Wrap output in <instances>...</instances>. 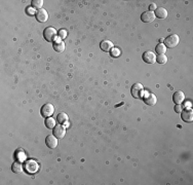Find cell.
Here are the masks:
<instances>
[{"instance_id": "obj_8", "label": "cell", "mask_w": 193, "mask_h": 185, "mask_svg": "<svg viewBox=\"0 0 193 185\" xmlns=\"http://www.w3.org/2000/svg\"><path fill=\"white\" fill-rule=\"evenodd\" d=\"M182 119L186 123H191L193 120V110L188 108V109H185V110H182Z\"/></svg>"}, {"instance_id": "obj_23", "label": "cell", "mask_w": 193, "mask_h": 185, "mask_svg": "<svg viewBox=\"0 0 193 185\" xmlns=\"http://www.w3.org/2000/svg\"><path fill=\"white\" fill-rule=\"evenodd\" d=\"M120 53L121 51L119 50V49H112V50H111V56H112V57H118V56L120 55Z\"/></svg>"}, {"instance_id": "obj_13", "label": "cell", "mask_w": 193, "mask_h": 185, "mask_svg": "<svg viewBox=\"0 0 193 185\" xmlns=\"http://www.w3.org/2000/svg\"><path fill=\"white\" fill-rule=\"evenodd\" d=\"M173 100H174V102H175L176 104H182V103L184 102V100H185L184 92H182V91L176 92L175 94H174V96H173Z\"/></svg>"}, {"instance_id": "obj_22", "label": "cell", "mask_w": 193, "mask_h": 185, "mask_svg": "<svg viewBox=\"0 0 193 185\" xmlns=\"http://www.w3.org/2000/svg\"><path fill=\"white\" fill-rule=\"evenodd\" d=\"M43 5V0H33L32 1V6L35 8L41 9V7Z\"/></svg>"}, {"instance_id": "obj_16", "label": "cell", "mask_w": 193, "mask_h": 185, "mask_svg": "<svg viewBox=\"0 0 193 185\" xmlns=\"http://www.w3.org/2000/svg\"><path fill=\"white\" fill-rule=\"evenodd\" d=\"M12 169H13V173H16V174H21L22 172H23L24 166H23V165H22L20 161H17V162H13V166H12Z\"/></svg>"}, {"instance_id": "obj_6", "label": "cell", "mask_w": 193, "mask_h": 185, "mask_svg": "<svg viewBox=\"0 0 193 185\" xmlns=\"http://www.w3.org/2000/svg\"><path fill=\"white\" fill-rule=\"evenodd\" d=\"M143 60L146 63H148V64H154L156 62V55H155L154 51H151V50L145 51L143 54Z\"/></svg>"}, {"instance_id": "obj_5", "label": "cell", "mask_w": 193, "mask_h": 185, "mask_svg": "<svg viewBox=\"0 0 193 185\" xmlns=\"http://www.w3.org/2000/svg\"><path fill=\"white\" fill-rule=\"evenodd\" d=\"M55 111V107L53 104H50V103H46V104H44L41 108V115L43 117H50L51 114L54 113Z\"/></svg>"}, {"instance_id": "obj_15", "label": "cell", "mask_w": 193, "mask_h": 185, "mask_svg": "<svg viewBox=\"0 0 193 185\" xmlns=\"http://www.w3.org/2000/svg\"><path fill=\"white\" fill-rule=\"evenodd\" d=\"M155 17H157L159 18H166L168 17V10L165 8H163V7H157L156 9H155Z\"/></svg>"}, {"instance_id": "obj_2", "label": "cell", "mask_w": 193, "mask_h": 185, "mask_svg": "<svg viewBox=\"0 0 193 185\" xmlns=\"http://www.w3.org/2000/svg\"><path fill=\"white\" fill-rule=\"evenodd\" d=\"M43 36H44V38H45V40H47V41H50V42H53V41H55L58 33H57V31H55V28L47 27V28L44 29Z\"/></svg>"}, {"instance_id": "obj_24", "label": "cell", "mask_w": 193, "mask_h": 185, "mask_svg": "<svg viewBox=\"0 0 193 185\" xmlns=\"http://www.w3.org/2000/svg\"><path fill=\"white\" fill-rule=\"evenodd\" d=\"M58 36L60 37L61 39H64V38H66V37H67V31H66V30H63V29H62V30L59 31V33H58Z\"/></svg>"}, {"instance_id": "obj_18", "label": "cell", "mask_w": 193, "mask_h": 185, "mask_svg": "<svg viewBox=\"0 0 193 185\" xmlns=\"http://www.w3.org/2000/svg\"><path fill=\"white\" fill-rule=\"evenodd\" d=\"M54 49L55 50V51H58V53H62V51L65 50V43L63 41H55Z\"/></svg>"}, {"instance_id": "obj_12", "label": "cell", "mask_w": 193, "mask_h": 185, "mask_svg": "<svg viewBox=\"0 0 193 185\" xmlns=\"http://www.w3.org/2000/svg\"><path fill=\"white\" fill-rule=\"evenodd\" d=\"M144 101H145V103H146L147 105L153 106V105L156 104L157 99H156V96H155V95L151 94V92H148V94H146V96H145Z\"/></svg>"}, {"instance_id": "obj_21", "label": "cell", "mask_w": 193, "mask_h": 185, "mask_svg": "<svg viewBox=\"0 0 193 185\" xmlns=\"http://www.w3.org/2000/svg\"><path fill=\"white\" fill-rule=\"evenodd\" d=\"M156 62L159 63V64H165L166 62H168V57L162 54V55H158L156 57Z\"/></svg>"}, {"instance_id": "obj_17", "label": "cell", "mask_w": 193, "mask_h": 185, "mask_svg": "<svg viewBox=\"0 0 193 185\" xmlns=\"http://www.w3.org/2000/svg\"><path fill=\"white\" fill-rule=\"evenodd\" d=\"M57 120L60 124H64L67 123V121H68V115H67V114L64 113V112L59 113L58 116H57Z\"/></svg>"}, {"instance_id": "obj_26", "label": "cell", "mask_w": 193, "mask_h": 185, "mask_svg": "<svg viewBox=\"0 0 193 185\" xmlns=\"http://www.w3.org/2000/svg\"><path fill=\"white\" fill-rule=\"evenodd\" d=\"M27 13L28 14H34L35 13V10H34V7H28L27 8Z\"/></svg>"}, {"instance_id": "obj_25", "label": "cell", "mask_w": 193, "mask_h": 185, "mask_svg": "<svg viewBox=\"0 0 193 185\" xmlns=\"http://www.w3.org/2000/svg\"><path fill=\"white\" fill-rule=\"evenodd\" d=\"M182 110H183V108H182L181 104H177V106L175 107V111H176V112L177 113H181Z\"/></svg>"}, {"instance_id": "obj_10", "label": "cell", "mask_w": 193, "mask_h": 185, "mask_svg": "<svg viewBox=\"0 0 193 185\" xmlns=\"http://www.w3.org/2000/svg\"><path fill=\"white\" fill-rule=\"evenodd\" d=\"M154 18H155L154 12H150V10L144 12L142 13V16H141V20H142L144 23H150V22L154 21Z\"/></svg>"}, {"instance_id": "obj_7", "label": "cell", "mask_w": 193, "mask_h": 185, "mask_svg": "<svg viewBox=\"0 0 193 185\" xmlns=\"http://www.w3.org/2000/svg\"><path fill=\"white\" fill-rule=\"evenodd\" d=\"M45 143H46V146L48 148H50V149H54L58 146V138L55 137V135H50L46 137L45 139Z\"/></svg>"}, {"instance_id": "obj_27", "label": "cell", "mask_w": 193, "mask_h": 185, "mask_svg": "<svg viewBox=\"0 0 193 185\" xmlns=\"http://www.w3.org/2000/svg\"><path fill=\"white\" fill-rule=\"evenodd\" d=\"M156 8H157V7H156V4H154V3H152V4H150V6H149L150 12H153V10H155Z\"/></svg>"}, {"instance_id": "obj_14", "label": "cell", "mask_w": 193, "mask_h": 185, "mask_svg": "<svg viewBox=\"0 0 193 185\" xmlns=\"http://www.w3.org/2000/svg\"><path fill=\"white\" fill-rule=\"evenodd\" d=\"M100 47H101V50L104 51H110L113 49V43L111 42L110 40H103L101 44H100Z\"/></svg>"}, {"instance_id": "obj_1", "label": "cell", "mask_w": 193, "mask_h": 185, "mask_svg": "<svg viewBox=\"0 0 193 185\" xmlns=\"http://www.w3.org/2000/svg\"><path fill=\"white\" fill-rule=\"evenodd\" d=\"M179 42H180V38H179V35H177V34H172L164 39V43H165L164 45L166 47H170V49L176 47L178 44H179Z\"/></svg>"}, {"instance_id": "obj_3", "label": "cell", "mask_w": 193, "mask_h": 185, "mask_svg": "<svg viewBox=\"0 0 193 185\" xmlns=\"http://www.w3.org/2000/svg\"><path fill=\"white\" fill-rule=\"evenodd\" d=\"M24 168L29 174H35L39 170V165H38V162L34 160H29L26 161Z\"/></svg>"}, {"instance_id": "obj_4", "label": "cell", "mask_w": 193, "mask_h": 185, "mask_svg": "<svg viewBox=\"0 0 193 185\" xmlns=\"http://www.w3.org/2000/svg\"><path fill=\"white\" fill-rule=\"evenodd\" d=\"M132 95L133 98L136 99H140L142 98V96L144 95V88L143 86L141 83H135L132 87Z\"/></svg>"}, {"instance_id": "obj_9", "label": "cell", "mask_w": 193, "mask_h": 185, "mask_svg": "<svg viewBox=\"0 0 193 185\" xmlns=\"http://www.w3.org/2000/svg\"><path fill=\"white\" fill-rule=\"evenodd\" d=\"M65 134H66V129L63 127V125L59 124V125H55L54 128V135L57 137L58 139L64 138Z\"/></svg>"}, {"instance_id": "obj_11", "label": "cell", "mask_w": 193, "mask_h": 185, "mask_svg": "<svg viewBox=\"0 0 193 185\" xmlns=\"http://www.w3.org/2000/svg\"><path fill=\"white\" fill-rule=\"evenodd\" d=\"M36 18L38 20L39 22H41V23H43V22H46L47 18H48V13L45 9H38L36 12Z\"/></svg>"}, {"instance_id": "obj_19", "label": "cell", "mask_w": 193, "mask_h": 185, "mask_svg": "<svg viewBox=\"0 0 193 185\" xmlns=\"http://www.w3.org/2000/svg\"><path fill=\"white\" fill-rule=\"evenodd\" d=\"M155 51L158 54V55H162V54H165L166 51V46L164 45L163 43H158L156 47H155Z\"/></svg>"}, {"instance_id": "obj_20", "label": "cell", "mask_w": 193, "mask_h": 185, "mask_svg": "<svg viewBox=\"0 0 193 185\" xmlns=\"http://www.w3.org/2000/svg\"><path fill=\"white\" fill-rule=\"evenodd\" d=\"M45 125L48 129H54L57 124H55V120L53 117H47L45 119Z\"/></svg>"}]
</instances>
